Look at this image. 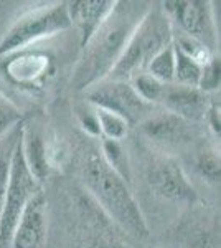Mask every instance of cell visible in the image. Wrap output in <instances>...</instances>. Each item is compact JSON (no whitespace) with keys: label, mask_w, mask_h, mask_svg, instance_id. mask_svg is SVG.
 <instances>
[{"label":"cell","mask_w":221,"mask_h":248,"mask_svg":"<svg viewBox=\"0 0 221 248\" xmlns=\"http://www.w3.org/2000/svg\"><path fill=\"white\" fill-rule=\"evenodd\" d=\"M42 190L40 184L23 161L20 139H17L12 147L10 154V172H9V186H7L5 202L0 214V248H10V240L14 235L23 209L33 195Z\"/></svg>","instance_id":"cell-5"},{"label":"cell","mask_w":221,"mask_h":248,"mask_svg":"<svg viewBox=\"0 0 221 248\" xmlns=\"http://www.w3.org/2000/svg\"><path fill=\"white\" fill-rule=\"evenodd\" d=\"M78 123L83 127V131H86V134H89L91 138H101V129H99V123L96 118L94 106H91L88 109H79L78 111Z\"/></svg>","instance_id":"cell-23"},{"label":"cell","mask_w":221,"mask_h":248,"mask_svg":"<svg viewBox=\"0 0 221 248\" xmlns=\"http://www.w3.org/2000/svg\"><path fill=\"white\" fill-rule=\"evenodd\" d=\"M140 133L147 141L162 149L180 147L190 139L188 123L177 116L162 111V113H152L142 123L137 124Z\"/></svg>","instance_id":"cell-10"},{"label":"cell","mask_w":221,"mask_h":248,"mask_svg":"<svg viewBox=\"0 0 221 248\" xmlns=\"http://www.w3.org/2000/svg\"><path fill=\"white\" fill-rule=\"evenodd\" d=\"M22 121V111L12 99L0 93V142L5 141L7 136Z\"/></svg>","instance_id":"cell-21"},{"label":"cell","mask_w":221,"mask_h":248,"mask_svg":"<svg viewBox=\"0 0 221 248\" xmlns=\"http://www.w3.org/2000/svg\"><path fill=\"white\" fill-rule=\"evenodd\" d=\"M66 5L71 27L74 25L79 31V45L83 50L92 35L104 23V20L114 10L116 2L112 0H76V2H70Z\"/></svg>","instance_id":"cell-12"},{"label":"cell","mask_w":221,"mask_h":248,"mask_svg":"<svg viewBox=\"0 0 221 248\" xmlns=\"http://www.w3.org/2000/svg\"><path fill=\"white\" fill-rule=\"evenodd\" d=\"M148 182L152 189L165 201L180 205H190L196 201V192L182 166L167 155L152 166L148 172Z\"/></svg>","instance_id":"cell-8"},{"label":"cell","mask_w":221,"mask_h":248,"mask_svg":"<svg viewBox=\"0 0 221 248\" xmlns=\"http://www.w3.org/2000/svg\"><path fill=\"white\" fill-rule=\"evenodd\" d=\"M210 94H205L198 88H188L182 85H165L159 105L163 106V111L183 119V121H200L205 118Z\"/></svg>","instance_id":"cell-11"},{"label":"cell","mask_w":221,"mask_h":248,"mask_svg":"<svg viewBox=\"0 0 221 248\" xmlns=\"http://www.w3.org/2000/svg\"><path fill=\"white\" fill-rule=\"evenodd\" d=\"M139 7L140 3L116 2L111 15L83 48V57L76 65L71 79L74 90L86 91L109 77L132 31L148 10L139 14Z\"/></svg>","instance_id":"cell-1"},{"label":"cell","mask_w":221,"mask_h":248,"mask_svg":"<svg viewBox=\"0 0 221 248\" xmlns=\"http://www.w3.org/2000/svg\"><path fill=\"white\" fill-rule=\"evenodd\" d=\"M172 38V25L162 9H148L132 31L119 62L107 78L131 81L137 75L146 73L150 60L170 45Z\"/></svg>","instance_id":"cell-3"},{"label":"cell","mask_w":221,"mask_h":248,"mask_svg":"<svg viewBox=\"0 0 221 248\" xmlns=\"http://www.w3.org/2000/svg\"><path fill=\"white\" fill-rule=\"evenodd\" d=\"M20 147H22V155L27 164V169L42 184L50 172L48 149L43 141V136L37 129H23L20 136Z\"/></svg>","instance_id":"cell-13"},{"label":"cell","mask_w":221,"mask_h":248,"mask_svg":"<svg viewBox=\"0 0 221 248\" xmlns=\"http://www.w3.org/2000/svg\"><path fill=\"white\" fill-rule=\"evenodd\" d=\"M129 83L144 103H147L150 106H155L160 103L165 83H160L159 79L150 77L148 73H140L137 77L132 78Z\"/></svg>","instance_id":"cell-19"},{"label":"cell","mask_w":221,"mask_h":248,"mask_svg":"<svg viewBox=\"0 0 221 248\" xmlns=\"http://www.w3.org/2000/svg\"><path fill=\"white\" fill-rule=\"evenodd\" d=\"M71 27L65 2L35 9L22 15L0 40V58L15 55L45 38L55 37Z\"/></svg>","instance_id":"cell-4"},{"label":"cell","mask_w":221,"mask_h":248,"mask_svg":"<svg viewBox=\"0 0 221 248\" xmlns=\"http://www.w3.org/2000/svg\"><path fill=\"white\" fill-rule=\"evenodd\" d=\"M175 77L174 83L175 85H182L188 88H198L200 81V73H202V66L196 62H193L190 57H187L185 53L175 48Z\"/></svg>","instance_id":"cell-18"},{"label":"cell","mask_w":221,"mask_h":248,"mask_svg":"<svg viewBox=\"0 0 221 248\" xmlns=\"http://www.w3.org/2000/svg\"><path fill=\"white\" fill-rule=\"evenodd\" d=\"M48 70V58L38 53L22 55L7 65V73L17 83H33Z\"/></svg>","instance_id":"cell-14"},{"label":"cell","mask_w":221,"mask_h":248,"mask_svg":"<svg viewBox=\"0 0 221 248\" xmlns=\"http://www.w3.org/2000/svg\"><path fill=\"white\" fill-rule=\"evenodd\" d=\"M46 199L43 190L30 199L20 215L10 248H42L46 238Z\"/></svg>","instance_id":"cell-9"},{"label":"cell","mask_w":221,"mask_h":248,"mask_svg":"<svg viewBox=\"0 0 221 248\" xmlns=\"http://www.w3.org/2000/svg\"><path fill=\"white\" fill-rule=\"evenodd\" d=\"M203 121H206V126L210 127V131L213 136L220 138V131H221V106H220V99L210 98L208 103L206 113H205Z\"/></svg>","instance_id":"cell-24"},{"label":"cell","mask_w":221,"mask_h":248,"mask_svg":"<svg viewBox=\"0 0 221 248\" xmlns=\"http://www.w3.org/2000/svg\"><path fill=\"white\" fill-rule=\"evenodd\" d=\"M86 96L91 106L119 114L129 123V126L140 124L152 114L154 108L139 98L129 81L106 78L86 90Z\"/></svg>","instance_id":"cell-7"},{"label":"cell","mask_w":221,"mask_h":248,"mask_svg":"<svg viewBox=\"0 0 221 248\" xmlns=\"http://www.w3.org/2000/svg\"><path fill=\"white\" fill-rule=\"evenodd\" d=\"M94 111H96V118H98L103 139L122 141V139L129 134V129H131L129 123L124 118H120L119 114H114L106 109H99V108H94Z\"/></svg>","instance_id":"cell-17"},{"label":"cell","mask_w":221,"mask_h":248,"mask_svg":"<svg viewBox=\"0 0 221 248\" xmlns=\"http://www.w3.org/2000/svg\"><path fill=\"white\" fill-rule=\"evenodd\" d=\"M81 181L96 202L116 223L135 238H146L148 227L129 184L103 161L98 149H89L81 164Z\"/></svg>","instance_id":"cell-2"},{"label":"cell","mask_w":221,"mask_h":248,"mask_svg":"<svg viewBox=\"0 0 221 248\" xmlns=\"http://www.w3.org/2000/svg\"><path fill=\"white\" fill-rule=\"evenodd\" d=\"M162 12L167 15L172 30L196 40L213 53V48L218 43V29L210 2L203 0L163 2Z\"/></svg>","instance_id":"cell-6"},{"label":"cell","mask_w":221,"mask_h":248,"mask_svg":"<svg viewBox=\"0 0 221 248\" xmlns=\"http://www.w3.org/2000/svg\"><path fill=\"white\" fill-rule=\"evenodd\" d=\"M101 157L103 161L111 167L120 179H124L127 184L131 182V161L127 155L126 147L120 141H111V139H103L101 141Z\"/></svg>","instance_id":"cell-15"},{"label":"cell","mask_w":221,"mask_h":248,"mask_svg":"<svg viewBox=\"0 0 221 248\" xmlns=\"http://www.w3.org/2000/svg\"><path fill=\"white\" fill-rule=\"evenodd\" d=\"M221 85V62L220 57L213 55L208 63L202 66V73H200L198 90L203 91L205 94H213L220 91Z\"/></svg>","instance_id":"cell-22"},{"label":"cell","mask_w":221,"mask_h":248,"mask_svg":"<svg viewBox=\"0 0 221 248\" xmlns=\"http://www.w3.org/2000/svg\"><path fill=\"white\" fill-rule=\"evenodd\" d=\"M146 73H148L150 77H154L155 79H159L160 83H165V85L174 83V77H175L174 43H170L168 46H165L162 51H159V53L150 60V63L147 65Z\"/></svg>","instance_id":"cell-16"},{"label":"cell","mask_w":221,"mask_h":248,"mask_svg":"<svg viewBox=\"0 0 221 248\" xmlns=\"http://www.w3.org/2000/svg\"><path fill=\"white\" fill-rule=\"evenodd\" d=\"M190 248H220V235L213 230H200L190 240Z\"/></svg>","instance_id":"cell-26"},{"label":"cell","mask_w":221,"mask_h":248,"mask_svg":"<svg viewBox=\"0 0 221 248\" xmlns=\"http://www.w3.org/2000/svg\"><path fill=\"white\" fill-rule=\"evenodd\" d=\"M14 147V146H12ZM12 147L3 153H0V214L3 209V202H5V194H7V186H9V172H10V154Z\"/></svg>","instance_id":"cell-25"},{"label":"cell","mask_w":221,"mask_h":248,"mask_svg":"<svg viewBox=\"0 0 221 248\" xmlns=\"http://www.w3.org/2000/svg\"><path fill=\"white\" fill-rule=\"evenodd\" d=\"M195 167L198 174L203 177V181L210 184H218L221 175V164H220V153L211 147H205L198 153L195 159Z\"/></svg>","instance_id":"cell-20"}]
</instances>
